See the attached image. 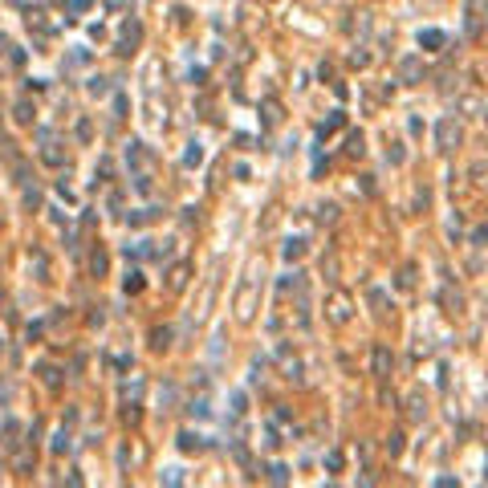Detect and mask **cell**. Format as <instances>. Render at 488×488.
Wrapping results in <instances>:
<instances>
[{"label": "cell", "instance_id": "cell-8", "mask_svg": "<svg viewBox=\"0 0 488 488\" xmlns=\"http://www.w3.org/2000/svg\"><path fill=\"white\" fill-rule=\"evenodd\" d=\"M301 248H305L301 240H289V248H285V260H293V256H301Z\"/></svg>", "mask_w": 488, "mask_h": 488}, {"label": "cell", "instance_id": "cell-1", "mask_svg": "<svg viewBox=\"0 0 488 488\" xmlns=\"http://www.w3.org/2000/svg\"><path fill=\"white\" fill-rule=\"evenodd\" d=\"M374 374H379V379L391 374V350L387 346H374Z\"/></svg>", "mask_w": 488, "mask_h": 488}, {"label": "cell", "instance_id": "cell-6", "mask_svg": "<svg viewBox=\"0 0 488 488\" xmlns=\"http://www.w3.org/2000/svg\"><path fill=\"white\" fill-rule=\"evenodd\" d=\"M387 448H391V456H399V452H403V435H399V431L387 439Z\"/></svg>", "mask_w": 488, "mask_h": 488}, {"label": "cell", "instance_id": "cell-4", "mask_svg": "<svg viewBox=\"0 0 488 488\" xmlns=\"http://www.w3.org/2000/svg\"><path fill=\"white\" fill-rule=\"evenodd\" d=\"M183 281H187V265H175V273H171V289H183Z\"/></svg>", "mask_w": 488, "mask_h": 488}, {"label": "cell", "instance_id": "cell-5", "mask_svg": "<svg viewBox=\"0 0 488 488\" xmlns=\"http://www.w3.org/2000/svg\"><path fill=\"white\" fill-rule=\"evenodd\" d=\"M403 77H407V82H411V77H419V61H415V57L403 61Z\"/></svg>", "mask_w": 488, "mask_h": 488}, {"label": "cell", "instance_id": "cell-9", "mask_svg": "<svg viewBox=\"0 0 488 488\" xmlns=\"http://www.w3.org/2000/svg\"><path fill=\"white\" fill-rule=\"evenodd\" d=\"M179 444H183V452H191V448H199V435H179Z\"/></svg>", "mask_w": 488, "mask_h": 488}, {"label": "cell", "instance_id": "cell-2", "mask_svg": "<svg viewBox=\"0 0 488 488\" xmlns=\"http://www.w3.org/2000/svg\"><path fill=\"white\" fill-rule=\"evenodd\" d=\"M435 139H439V146H444V151H448V146H452V139H460V130H456V127H452V118H444V122H439V130H435Z\"/></svg>", "mask_w": 488, "mask_h": 488}, {"label": "cell", "instance_id": "cell-3", "mask_svg": "<svg viewBox=\"0 0 488 488\" xmlns=\"http://www.w3.org/2000/svg\"><path fill=\"white\" fill-rule=\"evenodd\" d=\"M419 45H431V49H435V45H444V33H435V29L419 33Z\"/></svg>", "mask_w": 488, "mask_h": 488}, {"label": "cell", "instance_id": "cell-7", "mask_svg": "<svg viewBox=\"0 0 488 488\" xmlns=\"http://www.w3.org/2000/svg\"><path fill=\"white\" fill-rule=\"evenodd\" d=\"M334 317H338V322H346V297H334Z\"/></svg>", "mask_w": 488, "mask_h": 488}]
</instances>
